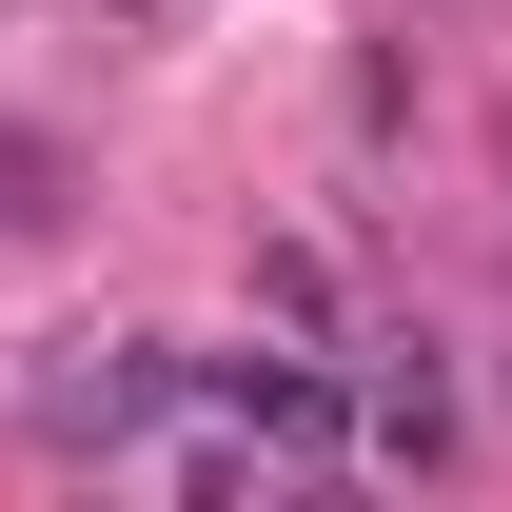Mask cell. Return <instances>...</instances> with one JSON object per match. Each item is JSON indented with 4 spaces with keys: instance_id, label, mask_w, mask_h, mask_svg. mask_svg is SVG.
<instances>
[{
    "instance_id": "6da1fadb",
    "label": "cell",
    "mask_w": 512,
    "mask_h": 512,
    "mask_svg": "<svg viewBox=\"0 0 512 512\" xmlns=\"http://www.w3.org/2000/svg\"><path fill=\"white\" fill-rule=\"evenodd\" d=\"M158 414H178V375H158L138 335H79L60 375H40V434H60V453H138Z\"/></svg>"
},
{
    "instance_id": "7a4b0ae2",
    "label": "cell",
    "mask_w": 512,
    "mask_h": 512,
    "mask_svg": "<svg viewBox=\"0 0 512 512\" xmlns=\"http://www.w3.org/2000/svg\"><path fill=\"white\" fill-rule=\"evenodd\" d=\"M217 394H237L256 434H296V453H335V434H355V394H335V375H296V355H217Z\"/></svg>"
},
{
    "instance_id": "3957f363",
    "label": "cell",
    "mask_w": 512,
    "mask_h": 512,
    "mask_svg": "<svg viewBox=\"0 0 512 512\" xmlns=\"http://www.w3.org/2000/svg\"><path fill=\"white\" fill-rule=\"evenodd\" d=\"M375 453H453V375H434V355L375 375Z\"/></svg>"
}]
</instances>
